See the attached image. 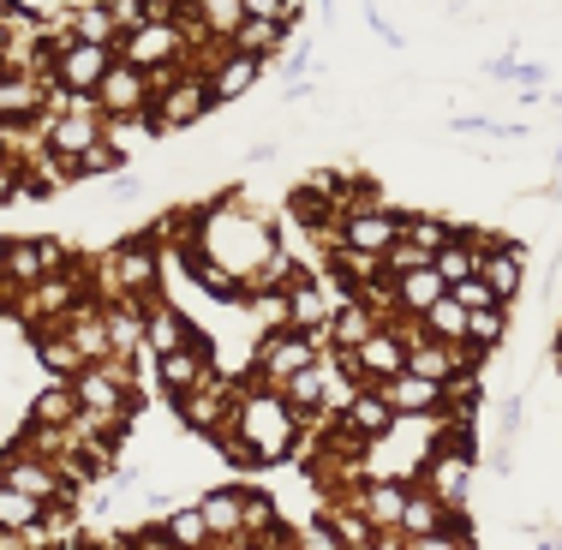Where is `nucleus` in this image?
I'll use <instances>...</instances> for the list:
<instances>
[{"label":"nucleus","instance_id":"34","mask_svg":"<svg viewBox=\"0 0 562 550\" xmlns=\"http://www.w3.org/2000/svg\"><path fill=\"white\" fill-rule=\"evenodd\" d=\"M503 335H508V305H491V312H467V347L491 353Z\"/></svg>","mask_w":562,"mask_h":550},{"label":"nucleus","instance_id":"45","mask_svg":"<svg viewBox=\"0 0 562 550\" xmlns=\"http://www.w3.org/2000/svg\"><path fill=\"white\" fill-rule=\"evenodd\" d=\"M539 550H562V539H544V545H539Z\"/></svg>","mask_w":562,"mask_h":550},{"label":"nucleus","instance_id":"23","mask_svg":"<svg viewBox=\"0 0 562 550\" xmlns=\"http://www.w3.org/2000/svg\"><path fill=\"white\" fill-rule=\"evenodd\" d=\"M336 425H341V431H353L359 442H378V437H390V431H395V407L378 395V389H359L353 407H347Z\"/></svg>","mask_w":562,"mask_h":550},{"label":"nucleus","instance_id":"9","mask_svg":"<svg viewBox=\"0 0 562 550\" xmlns=\"http://www.w3.org/2000/svg\"><path fill=\"white\" fill-rule=\"evenodd\" d=\"M114 55L126 66H138V72H156V66L186 60V36H180V24H138V31L120 36Z\"/></svg>","mask_w":562,"mask_h":550},{"label":"nucleus","instance_id":"33","mask_svg":"<svg viewBox=\"0 0 562 550\" xmlns=\"http://www.w3.org/2000/svg\"><path fill=\"white\" fill-rule=\"evenodd\" d=\"M43 515H48V503H36V496L0 485V527H7V532H31V527H43Z\"/></svg>","mask_w":562,"mask_h":550},{"label":"nucleus","instance_id":"19","mask_svg":"<svg viewBox=\"0 0 562 550\" xmlns=\"http://www.w3.org/2000/svg\"><path fill=\"white\" fill-rule=\"evenodd\" d=\"M156 371H162V389L180 401V395H192V389L216 371V359H210L204 341H192V347H180V353H162V359H156Z\"/></svg>","mask_w":562,"mask_h":550},{"label":"nucleus","instance_id":"16","mask_svg":"<svg viewBox=\"0 0 562 550\" xmlns=\"http://www.w3.org/2000/svg\"><path fill=\"white\" fill-rule=\"evenodd\" d=\"M97 109L102 114H144L150 109V85H144L138 66H126V60L109 66V78L97 85Z\"/></svg>","mask_w":562,"mask_h":550},{"label":"nucleus","instance_id":"17","mask_svg":"<svg viewBox=\"0 0 562 550\" xmlns=\"http://www.w3.org/2000/svg\"><path fill=\"white\" fill-rule=\"evenodd\" d=\"M329 371H336V353H324L317 366H305L300 378L281 389V401L293 407V419H300V425H317V419H324V389H329Z\"/></svg>","mask_w":562,"mask_h":550},{"label":"nucleus","instance_id":"7","mask_svg":"<svg viewBox=\"0 0 562 550\" xmlns=\"http://www.w3.org/2000/svg\"><path fill=\"white\" fill-rule=\"evenodd\" d=\"M473 454H461V449H443V442H437L431 449V461H425V485L419 491H431L437 503L449 508V515H467V491H473Z\"/></svg>","mask_w":562,"mask_h":550},{"label":"nucleus","instance_id":"39","mask_svg":"<svg viewBox=\"0 0 562 550\" xmlns=\"http://www.w3.org/2000/svg\"><path fill=\"white\" fill-rule=\"evenodd\" d=\"M449 293L467 305V312H491V305H497V300H491V288H485L479 276H473V281H461V288H449Z\"/></svg>","mask_w":562,"mask_h":550},{"label":"nucleus","instance_id":"10","mask_svg":"<svg viewBox=\"0 0 562 550\" xmlns=\"http://www.w3.org/2000/svg\"><path fill=\"white\" fill-rule=\"evenodd\" d=\"M0 485L36 496V503H60V496H72V491L60 485V467H55V461H43V454H24L19 442H12L7 454H0Z\"/></svg>","mask_w":562,"mask_h":550},{"label":"nucleus","instance_id":"6","mask_svg":"<svg viewBox=\"0 0 562 550\" xmlns=\"http://www.w3.org/2000/svg\"><path fill=\"white\" fill-rule=\"evenodd\" d=\"M341 366L353 371L366 389H378V383H390L407 371V335H401L395 324H383L378 335H371L366 347H353V353H341Z\"/></svg>","mask_w":562,"mask_h":550},{"label":"nucleus","instance_id":"2","mask_svg":"<svg viewBox=\"0 0 562 550\" xmlns=\"http://www.w3.org/2000/svg\"><path fill=\"white\" fill-rule=\"evenodd\" d=\"M317 359H324V347H317L312 335H300V329H270V335L258 341V383H263V389H288L305 366H317Z\"/></svg>","mask_w":562,"mask_h":550},{"label":"nucleus","instance_id":"29","mask_svg":"<svg viewBox=\"0 0 562 550\" xmlns=\"http://www.w3.org/2000/svg\"><path fill=\"white\" fill-rule=\"evenodd\" d=\"M78 395H72V383H55V389H43V395L31 401V425H48V431H66V425H78Z\"/></svg>","mask_w":562,"mask_h":550},{"label":"nucleus","instance_id":"15","mask_svg":"<svg viewBox=\"0 0 562 550\" xmlns=\"http://www.w3.org/2000/svg\"><path fill=\"white\" fill-rule=\"evenodd\" d=\"M198 329L186 324V312H173L168 300H150L144 305V353L162 359V353H180V347H192Z\"/></svg>","mask_w":562,"mask_h":550},{"label":"nucleus","instance_id":"41","mask_svg":"<svg viewBox=\"0 0 562 550\" xmlns=\"http://www.w3.org/2000/svg\"><path fill=\"white\" fill-rule=\"evenodd\" d=\"M0 550H36V545L24 539V532H7V527H0Z\"/></svg>","mask_w":562,"mask_h":550},{"label":"nucleus","instance_id":"38","mask_svg":"<svg viewBox=\"0 0 562 550\" xmlns=\"http://www.w3.org/2000/svg\"><path fill=\"white\" fill-rule=\"evenodd\" d=\"M425 263H431V258H425L419 246H407V239H395V246H390V258H383V270H390V276H407V270H425Z\"/></svg>","mask_w":562,"mask_h":550},{"label":"nucleus","instance_id":"37","mask_svg":"<svg viewBox=\"0 0 562 550\" xmlns=\"http://www.w3.org/2000/svg\"><path fill=\"white\" fill-rule=\"evenodd\" d=\"M251 317H258L263 329H288V293H251Z\"/></svg>","mask_w":562,"mask_h":550},{"label":"nucleus","instance_id":"22","mask_svg":"<svg viewBox=\"0 0 562 550\" xmlns=\"http://www.w3.org/2000/svg\"><path fill=\"white\" fill-rule=\"evenodd\" d=\"M378 329H383V317L371 312L366 300H341L336 312H329V347H336V353H353V347H366Z\"/></svg>","mask_w":562,"mask_h":550},{"label":"nucleus","instance_id":"8","mask_svg":"<svg viewBox=\"0 0 562 550\" xmlns=\"http://www.w3.org/2000/svg\"><path fill=\"white\" fill-rule=\"evenodd\" d=\"M479 281L491 288L497 305H515L527 293V246L520 239H491L485 258H479Z\"/></svg>","mask_w":562,"mask_h":550},{"label":"nucleus","instance_id":"31","mask_svg":"<svg viewBox=\"0 0 562 550\" xmlns=\"http://www.w3.org/2000/svg\"><path fill=\"white\" fill-rule=\"evenodd\" d=\"M36 359H43V366H48V371H55V378H60V383H72V378H78V371H85V366H90V359H85V353H78V347H72V341H66V335H60V329H43V335H36Z\"/></svg>","mask_w":562,"mask_h":550},{"label":"nucleus","instance_id":"26","mask_svg":"<svg viewBox=\"0 0 562 550\" xmlns=\"http://www.w3.org/2000/svg\"><path fill=\"white\" fill-rule=\"evenodd\" d=\"M156 138H162V126H156V114H150V109H144V114H102V144H114L120 156L150 150Z\"/></svg>","mask_w":562,"mask_h":550},{"label":"nucleus","instance_id":"5","mask_svg":"<svg viewBox=\"0 0 562 550\" xmlns=\"http://www.w3.org/2000/svg\"><path fill=\"white\" fill-rule=\"evenodd\" d=\"M66 263H72V258H66L60 239H36V234H24V239H7V276H0V281L24 293V288H43L48 276H60Z\"/></svg>","mask_w":562,"mask_h":550},{"label":"nucleus","instance_id":"47","mask_svg":"<svg viewBox=\"0 0 562 550\" xmlns=\"http://www.w3.org/2000/svg\"><path fill=\"white\" fill-rule=\"evenodd\" d=\"M173 7H192V0H173Z\"/></svg>","mask_w":562,"mask_h":550},{"label":"nucleus","instance_id":"32","mask_svg":"<svg viewBox=\"0 0 562 550\" xmlns=\"http://www.w3.org/2000/svg\"><path fill=\"white\" fill-rule=\"evenodd\" d=\"M425 335H431V341H449V347H467V305L454 300V293H443V300L425 312Z\"/></svg>","mask_w":562,"mask_h":550},{"label":"nucleus","instance_id":"20","mask_svg":"<svg viewBox=\"0 0 562 550\" xmlns=\"http://www.w3.org/2000/svg\"><path fill=\"white\" fill-rule=\"evenodd\" d=\"M198 515H204L210 539H216V545H234V550H239V520H246V491H239V485H222V491L198 496Z\"/></svg>","mask_w":562,"mask_h":550},{"label":"nucleus","instance_id":"30","mask_svg":"<svg viewBox=\"0 0 562 550\" xmlns=\"http://www.w3.org/2000/svg\"><path fill=\"white\" fill-rule=\"evenodd\" d=\"M102 324H109V353H138L144 347V312L138 305H102Z\"/></svg>","mask_w":562,"mask_h":550},{"label":"nucleus","instance_id":"21","mask_svg":"<svg viewBox=\"0 0 562 550\" xmlns=\"http://www.w3.org/2000/svg\"><path fill=\"white\" fill-rule=\"evenodd\" d=\"M390 281H395V312L413 317V324H425V312L449 293V281L437 276L431 263H425V270H407V276H390Z\"/></svg>","mask_w":562,"mask_h":550},{"label":"nucleus","instance_id":"28","mask_svg":"<svg viewBox=\"0 0 562 550\" xmlns=\"http://www.w3.org/2000/svg\"><path fill=\"white\" fill-rule=\"evenodd\" d=\"M120 24L109 7H97V0H78L72 7V43H90V48H120Z\"/></svg>","mask_w":562,"mask_h":550},{"label":"nucleus","instance_id":"4","mask_svg":"<svg viewBox=\"0 0 562 550\" xmlns=\"http://www.w3.org/2000/svg\"><path fill=\"white\" fill-rule=\"evenodd\" d=\"M341 246L347 251H366V258H390V246L401 239V210L395 204H353L341 216Z\"/></svg>","mask_w":562,"mask_h":550},{"label":"nucleus","instance_id":"14","mask_svg":"<svg viewBox=\"0 0 562 550\" xmlns=\"http://www.w3.org/2000/svg\"><path fill=\"white\" fill-rule=\"evenodd\" d=\"M378 395L395 407V419H437V413H443V383H425V378H413V371L378 383Z\"/></svg>","mask_w":562,"mask_h":550},{"label":"nucleus","instance_id":"25","mask_svg":"<svg viewBox=\"0 0 562 550\" xmlns=\"http://www.w3.org/2000/svg\"><path fill=\"white\" fill-rule=\"evenodd\" d=\"M210 97H216V109H222V102H239V97H246V90H258V78H263V66L258 60H246V55H234V48H227V55L216 60V66H210Z\"/></svg>","mask_w":562,"mask_h":550},{"label":"nucleus","instance_id":"44","mask_svg":"<svg viewBox=\"0 0 562 550\" xmlns=\"http://www.w3.org/2000/svg\"><path fill=\"white\" fill-rule=\"evenodd\" d=\"M0 276H7V239H0Z\"/></svg>","mask_w":562,"mask_h":550},{"label":"nucleus","instance_id":"40","mask_svg":"<svg viewBox=\"0 0 562 550\" xmlns=\"http://www.w3.org/2000/svg\"><path fill=\"white\" fill-rule=\"evenodd\" d=\"M19 12H31V19H55V12H66V7H78V0H12Z\"/></svg>","mask_w":562,"mask_h":550},{"label":"nucleus","instance_id":"24","mask_svg":"<svg viewBox=\"0 0 562 550\" xmlns=\"http://www.w3.org/2000/svg\"><path fill=\"white\" fill-rule=\"evenodd\" d=\"M449 527H467V515H449L431 491H413L407 508H401V539H431V532H449Z\"/></svg>","mask_w":562,"mask_h":550},{"label":"nucleus","instance_id":"18","mask_svg":"<svg viewBox=\"0 0 562 550\" xmlns=\"http://www.w3.org/2000/svg\"><path fill=\"white\" fill-rule=\"evenodd\" d=\"M413 485H401V479H371L366 491L353 496V508L371 520V532H395L401 527V508H407Z\"/></svg>","mask_w":562,"mask_h":550},{"label":"nucleus","instance_id":"1","mask_svg":"<svg viewBox=\"0 0 562 550\" xmlns=\"http://www.w3.org/2000/svg\"><path fill=\"white\" fill-rule=\"evenodd\" d=\"M227 449V461L239 467H276L293 454V442H300V419H293V407L281 401V389H239V407H234V431L216 437Z\"/></svg>","mask_w":562,"mask_h":550},{"label":"nucleus","instance_id":"13","mask_svg":"<svg viewBox=\"0 0 562 550\" xmlns=\"http://www.w3.org/2000/svg\"><path fill=\"white\" fill-rule=\"evenodd\" d=\"M293 43H300V24H263V19H239V31L227 36V48H234V55H246V60H258V66L281 60V48H293Z\"/></svg>","mask_w":562,"mask_h":550},{"label":"nucleus","instance_id":"12","mask_svg":"<svg viewBox=\"0 0 562 550\" xmlns=\"http://www.w3.org/2000/svg\"><path fill=\"white\" fill-rule=\"evenodd\" d=\"M120 55L114 48H90V43H72L66 55L55 60V85L66 90V97H97V85L109 78V66Z\"/></svg>","mask_w":562,"mask_h":550},{"label":"nucleus","instance_id":"36","mask_svg":"<svg viewBox=\"0 0 562 550\" xmlns=\"http://www.w3.org/2000/svg\"><path fill=\"white\" fill-rule=\"evenodd\" d=\"M192 12L204 19L210 36H222V43L239 31V19H246V12H239V0H192Z\"/></svg>","mask_w":562,"mask_h":550},{"label":"nucleus","instance_id":"35","mask_svg":"<svg viewBox=\"0 0 562 550\" xmlns=\"http://www.w3.org/2000/svg\"><path fill=\"white\" fill-rule=\"evenodd\" d=\"M120 168H126V156H120L114 144H102V138H97V144H90V150L72 162V180H114Z\"/></svg>","mask_w":562,"mask_h":550},{"label":"nucleus","instance_id":"46","mask_svg":"<svg viewBox=\"0 0 562 550\" xmlns=\"http://www.w3.org/2000/svg\"><path fill=\"white\" fill-rule=\"evenodd\" d=\"M557 371H562V335H557Z\"/></svg>","mask_w":562,"mask_h":550},{"label":"nucleus","instance_id":"42","mask_svg":"<svg viewBox=\"0 0 562 550\" xmlns=\"http://www.w3.org/2000/svg\"><path fill=\"white\" fill-rule=\"evenodd\" d=\"M0 12H7V0H0ZM7 43H12V31H7V19H0V60H7Z\"/></svg>","mask_w":562,"mask_h":550},{"label":"nucleus","instance_id":"43","mask_svg":"<svg viewBox=\"0 0 562 550\" xmlns=\"http://www.w3.org/2000/svg\"><path fill=\"white\" fill-rule=\"evenodd\" d=\"M0 162H12V132L0 126Z\"/></svg>","mask_w":562,"mask_h":550},{"label":"nucleus","instance_id":"11","mask_svg":"<svg viewBox=\"0 0 562 550\" xmlns=\"http://www.w3.org/2000/svg\"><path fill=\"white\" fill-rule=\"evenodd\" d=\"M479 359H485L479 347H449V341H431V335L407 341V371L425 383H449V378H461V371H473Z\"/></svg>","mask_w":562,"mask_h":550},{"label":"nucleus","instance_id":"3","mask_svg":"<svg viewBox=\"0 0 562 550\" xmlns=\"http://www.w3.org/2000/svg\"><path fill=\"white\" fill-rule=\"evenodd\" d=\"M150 114H156V126H162V132H192V126H204V120L216 114V97H210V78H204V72L173 78V85L162 90V97H150Z\"/></svg>","mask_w":562,"mask_h":550},{"label":"nucleus","instance_id":"27","mask_svg":"<svg viewBox=\"0 0 562 550\" xmlns=\"http://www.w3.org/2000/svg\"><path fill=\"white\" fill-rule=\"evenodd\" d=\"M454 227L461 222H449V216H431V210H401V239L407 246H419L425 258H437V251L454 239Z\"/></svg>","mask_w":562,"mask_h":550}]
</instances>
